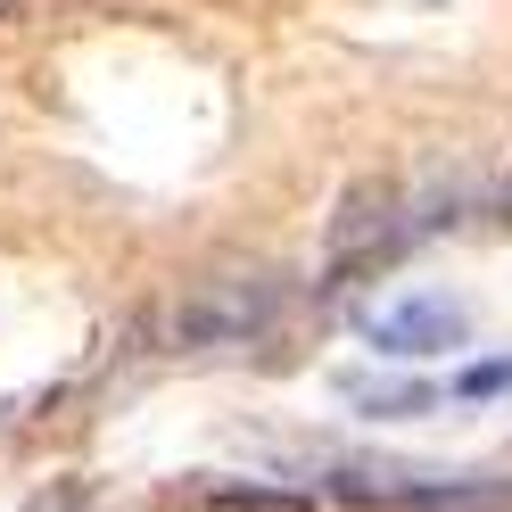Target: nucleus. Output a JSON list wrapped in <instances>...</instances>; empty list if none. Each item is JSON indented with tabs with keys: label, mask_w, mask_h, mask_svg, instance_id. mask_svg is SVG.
Wrapping results in <instances>:
<instances>
[{
	"label": "nucleus",
	"mask_w": 512,
	"mask_h": 512,
	"mask_svg": "<svg viewBox=\"0 0 512 512\" xmlns=\"http://www.w3.org/2000/svg\"><path fill=\"white\" fill-rule=\"evenodd\" d=\"M281 306H290V290H281L273 273H207L190 281V290L166 306V347H182V356H223V347H256Z\"/></svg>",
	"instance_id": "f257e3e1"
},
{
	"label": "nucleus",
	"mask_w": 512,
	"mask_h": 512,
	"mask_svg": "<svg viewBox=\"0 0 512 512\" xmlns=\"http://www.w3.org/2000/svg\"><path fill=\"white\" fill-rule=\"evenodd\" d=\"M405 240H413V223H405V190L372 174V182H356V190L331 207L323 256H331V273H356V265H380V256H397Z\"/></svg>",
	"instance_id": "f03ea898"
},
{
	"label": "nucleus",
	"mask_w": 512,
	"mask_h": 512,
	"mask_svg": "<svg viewBox=\"0 0 512 512\" xmlns=\"http://www.w3.org/2000/svg\"><path fill=\"white\" fill-rule=\"evenodd\" d=\"M364 339L380 347V356H438V347H463V306L438 298V290H422V298H405L389 314H372Z\"/></svg>",
	"instance_id": "7ed1b4c3"
},
{
	"label": "nucleus",
	"mask_w": 512,
	"mask_h": 512,
	"mask_svg": "<svg viewBox=\"0 0 512 512\" xmlns=\"http://www.w3.org/2000/svg\"><path fill=\"white\" fill-rule=\"evenodd\" d=\"M405 512H512V479H413V488H397Z\"/></svg>",
	"instance_id": "20e7f679"
},
{
	"label": "nucleus",
	"mask_w": 512,
	"mask_h": 512,
	"mask_svg": "<svg viewBox=\"0 0 512 512\" xmlns=\"http://www.w3.org/2000/svg\"><path fill=\"white\" fill-rule=\"evenodd\" d=\"M356 405L380 413V422H405V413H430L438 389H430V380H356Z\"/></svg>",
	"instance_id": "39448f33"
},
{
	"label": "nucleus",
	"mask_w": 512,
	"mask_h": 512,
	"mask_svg": "<svg viewBox=\"0 0 512 512\" xmlns=\"http://www.w3.org/2000/svg\"><path fill=\"white\" fill-rule=\"evenodd\" d=\"M512 389V356H496V364H471V372H455V397H504Z\"/></svg>",
	"instance_id": "423d86ee"
},
{
	"label": "nucleus",
	"mask_w": 512,
	"mask_h": 512,
	"mask_svg": "<svg viewBox=\"0 0 512 512\" xmlns=\"http://www.w3.org/2000/svg\"><path fill=\"white\" fill-rule=\"evenodd\" d=\"M496 207H504V215H512V182H504V199H496Z\"/></svg>",
	"instance_id": "0eeeda50"
}]
</instances>
